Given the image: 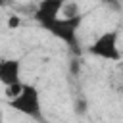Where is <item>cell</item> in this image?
<instances>
[{"instance_id": "obj_1", "label": "cell", "mask_w": 123, "mask_h": 123, "mask_svg": "<svg viewBox=\"0 0 123 123\" xmlns=\"http://www.w3.org/2000/svg\"><path fill=\"white\" fill-rule=\"evenodd\" d=\"M81 25H83V15L75 13V15L58 17L56 21L46 25L44 31H48L52 37H56L58 40L67 44L71 52L81 54V48H79V29H81Z\"/></svg>"}, {"instance_id": "obj_2", "label": "cell", "mask_w": 123, "mask_h": 123, "mask_svg": "<svg viewBox=\"0 0 123 123\" xmlns=\"http://www.w3.org/2000/svg\"><path fill=\"white\" fill-rule=\"evenodd\" d=\"M10 102V108H13L15 111H19L21 115L25 117H31V119H37V121H42V104H40V92L35 85L31 83H25L23 85V90L8 100Z\"/></svg>"}, {"instance_id": "obj_3", "label": "cell", "mask_w": 123, "mask_h": 123, "mask_svg": "<svg viewBox=\"0 0 123 123\" xmlns=\"http://www.w3.org/2000/svg\"><path fill=\"white\" fill-rule=\"evenodd\" d=\"M117 31L115 29H110V31H104L100 33L92 42L90 46L86 48V52L98 60H106V62H119L121 60V50H119V44H117Z\"/></svg>"}, {"instance_id": "obj_4", "label": "cell", "mask_w": 123, "mask_h": 123, "mask_svg": "<svg viewBox=\"0 0 123 123\" xmlns=\"http://www.w3.org/2000/svg\"><path fill=\"white\" fill-rule=\"evenodd\" d=\"M65 10V0H40L35 8V21L44 29L52 21L60 17V13Z\"/></svg>"}, {"instance_id": "obj_5", "label": "cell", "mask_w": 123, "mask_h": 123, "mask_svg": "<svg viewBox=\"0 0 123 123\" xmlns=\"http://www.w3.org/2000/svg\"><path fill=\"white\" fill-rule=\"evenodd\" d=\"M0 83L4 86L13 85V83H21V60L10 58L0 63Z\"/></svg>"}, {"instance_id": "obj_6", "label": "cell", "mask_w": 123, "mask_h": 123, "mask_svg": "<svg viewBox=\"0 0 123 123\" xmlns=\"http://www.w3.org/2000/svg\"><path fill=\"white\" fill-rule=\"evenodd\" d=\"M23 85H25V83H13V85L4 86V94H6V98H8V100L15 98V96H17V94L23 90Z\"/></svg>"}, {"instance_id": "obj_7", "label": "cell", "mask_w": 123, "mask_h": 123, "mask_svg": "<svg viewBox=\"0 0 123 123\" xmlns=\"http://www.w3.org/2000/svg\"><path fill=\"white\" fill-rule=\"evenodd\" d=\"M21 25V17L19 15H10V19H8V27L10 29H17Z\"/></svg>"}, {"instance_id": "obj_8", "label": "cell", "mask_w": 123, "mask_h": 123, "mask_svg": "<svg viewBox=\"0 0 123 123\" xmlns=\"http://www.w3.org/2000/svg\"><path fill=\"white\" fill-rule=\"evenodd\" d=\"M100 2H104V4H115L117 0H100Z\"/></svg>"}]
</instances>
